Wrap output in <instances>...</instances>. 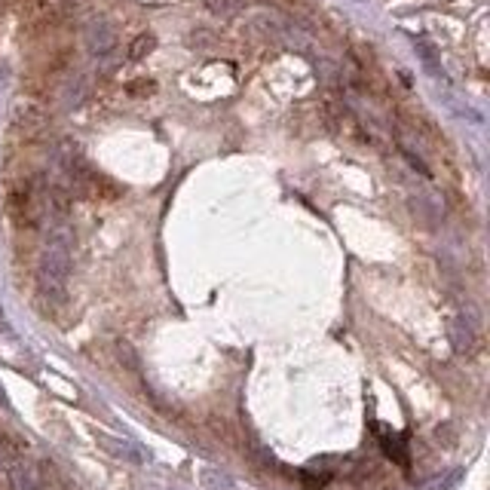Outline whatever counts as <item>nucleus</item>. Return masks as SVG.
Listing matches in <instances>:
<instances>
[{
	"instance_id": "obj_1",
	"label": "nucleus",
	"mask_w": 490,
	"mask_h": 490,
	"mask_svg": "<svg viewBox=\"0 0 490 490\" xmlns=\"http://www.w3.org/2000/svg\"><path fill=\"white\" fill-rule=\"evenodd\" d=\"M68 273H71V252H68V243L65 239H52L46 245L43 258H40V267H37V285H40V294H62L65 291V282H68Z\"/></svg>"
},
{
	"instance_id": "obj_2",
	"label": "nucleus",
	"mask_w": 490,
	"mask_h": 490,
	"mask_svg": "<svg viewBox=\"0 0 490 490\" xmlns=\"http://www.w3.org/2000/svg\"><path fill=\"white\" fill-rule=\"evenodd\" d=\"M6 469H10V484L13 490H43V475L31 466L25 456L15 463H6Z\"/></svg>"
},
{
	"instance_id": "obj_3",
	"label": "nucleus",
	"mask_w": 490,
	"mask_h": 490,
	"mask_svg": "<svg viewBox=\"0 0 490 490\" xmlns=\"http://www.w3.org/2000/svg\"><path fill=\"white\" fill-rule=\"evenodd\" d=\"M447 337H451L456 352H472V350H475V343H478L475 328L466 322V316H454L451 322H447Z\"/></svg>"
},
{
	"instance_id": "obj_4",
	"label": "nucleus",
	"mask_w": 490,
	"mask_h": 490,
	"mask_svg": "<svg viewBox=\"0 0 490 490\" xmlns=\"http://www.w3.org/2000/svg\"><path fill=\"white\" fill-rule=\"evenodd\" d=\"M43 123H46V117H43V110H40L37 104H19L15 114H13V126L19 132H25V135L40 132V129H43Z\"/></svg>"
},
{
	"instance_id": "obj_5",
	"label": "nucleus",
	"mask_w": 490,
	"mask_h": 490,
	"mask_svg": "<svg viewBox=\"0 0 490 490\" xmlns=\"http://www.w3.org/2000/svg\"><path fill=\"white\" fill-rule=\"evenodd\" d=\"M380 441H383V451H387L389 460H396L398 466H408V451L401 445V438L389 435V432H380Z\"/></svg>"
},
{
	"instance_id": "obj_6",
	"label": "nucleus",
	"mask_w": 490,
	"mask_h": 490,
	"mask_svg": "<svg viewBox=\"0 0 490 490\" xmlns=\"http://www.w3.org/2000/svg\"><path fill=\"white\" fill-rule=\"evenodd\" d=\"M154 46H157L154 34H138V37L132 40V46H129V62H141V59H147V55L154 52Z\"/></svg>"
},
{
	"instance_id": "obj_7",
	"label": "nucleus",
	"mask_w": 490,
	"mask_h": 490,
	"mask_svg": "<svg viewBox=\"0 0 490 490\" xmlns=\"http://www.w3.org/2000/svg\"><path fill=\"white\" fill-rule=\"evenodd\" d=\"M132 95H154L157 92V83L154 80H135V83L129 86Z\"/></svg>"
},
{
	"instance_id": "obj_8",
	"label": "nucleus",
	"mask_w": 490,
	"mask_h": 490,
	"mask_svg": "<svg viewBox=\"0 0 490 490\" xmlns=\"http://www.w3.org/2000/svg\"><path fill=\"white\" fill-rule=\"evenodd\" d=\"M288 3H291V0H288Z\"/></svg>"
}]
</instances>
